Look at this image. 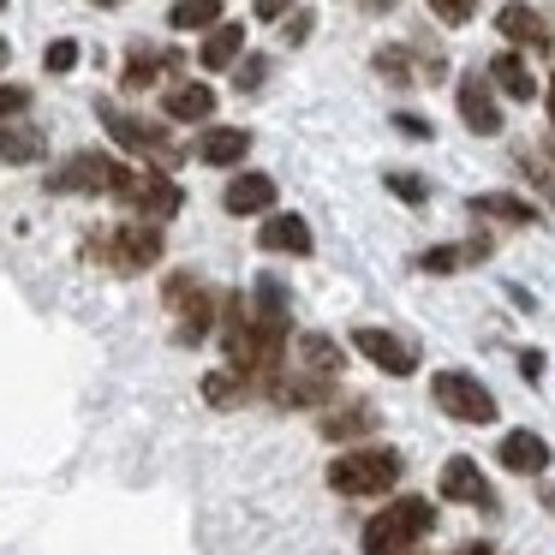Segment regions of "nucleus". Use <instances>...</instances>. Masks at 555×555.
Here are the masks:
<instances>
[{"label": "nucleus", "mask_w": 555, "mask_h": 555, "mask_svg": "<svg viewBox=\"0 0 555 555\" xmlns=\"http://www.w3.org/2000/svg\"><path fill=\"white\" fill-rule=\"evenodd\" d=\"M400 472H406V460L395 448H347L328 466V490L335 495H383L400 483Z\"/></svg>", "instance_id": "obj_1"}, {"label": "nucleus", "mask_w": 555, "mask_h": 555, "mask_svg": "<svg viewBox=\"0 0 555 555\" xmlns=\"http://www.w3.org/2000/svg\"><path fill=\"white\" fill-rule=\"evenodd\" d=\"M430 526H436V507L424 502V495H400L395 507H383V514L364 526L359 543H364V555H406Z\"/></svg>", "instance_id": "obj_2"}, {"label": "nucleus", "mask_w": 555, "mask_h": 555, "mask_svg": "<svg viewBox=\"0 0 555 555\" xmlns=\"http://www.w3.org/2000/svg\"><path fill=\"white\" fill-rule=\"evenodd\" d=\"M90 257H96L102 269H114V275H138V269H150L162 257V221H120V228H108L102 240H90Z\"/></svg>", "instance_id": "obj_3"}, {"label": "nucleus", "mask_w": 555, "mask_h": 555, "mask_svg": "<svg viewBox=\"0 0 555 555\" xmlns=\"http://www.w3.org/2000/svg\"><path fill=\"white\" fill-rule=\"evenodd\" d=\"M96 120L108 126V138L120 150H132V156H144L150 168H173V162H180V144H173L168 132H162L156 120H144V114H126V108H108V102H102L96 108Z\"/></svg>", "instance_id": "obj_4"}, {"label": "nucleus", "mask_w": 555, "mask_h": 555, "mask_svg": "<svg viewBox=\"0 0 555 555\" xmlns=\"http://www.w3.org/2000/svg\"><path fill=\"white\" fill-rule=\"evenodd\" d=\"M430 400L448 412L454 424H490L495 418V395L478 383L472 371H436L430 376Z\"/></svg>", "instance_id": "obj_5"}, {"label": "nucleus", "mask_w": 555, "mask_h": 555, "mask_svg": "<svg viewBox=\"0 0 555 555\" xmlns=\"http://www.w3.org/2000/svg\"><path fill=\"white\" fill-rule=\"evenodd\" d=\"M168 311H173V340H185V347H197V340L216 328V293L204 287L197 275H173L168 281Z\"/></svg>", "instance_id": "obj_6"}, {"label": "nucleus", "mask_w": 555, "mask_h": 555, "mask_svg": "<svg viewBox=\"0 0 555 555\" xmlns=\"http://www.w3.org/2000/svg\"><path fill=\"white\" fill-rule=\"evenodd\" d=\"M126 173H132V168H120L114 156H96V150H78V156H66L61 168L49 173V192H61V197H73V192H90V197H96V192H108V197H114V192L126 185Z\"/></svg>", "instance_id": "obj_7"}, {"label": "nucleus", "mask_w": 555, "mask_h": 555, "mask_svg": "<svg viewBox=\"0 0 555 555\" xmlns=\"http://www.w3.org/2000/svg\"><path fill=\"white\" fill-rule=\"evenodd\" d=\"M114 197L132 204V216H144V221H173V216H180V204H185V192L168 180V168H150V162L126 173V185Z\"/></svg>", "instance_id": "obj_8"}, {"label": "nucleus", "mask_w": 555, "mask_h": 555, "mask_svg": "<svg viewBox=\"0 0 555 555\" xmlns=\"http://www.w3.org/2000/svg\"><path fill=\"white\" fill-rule=\"evenodd\" d=\"M352 347H359L376 371H388V376H412V371H418V347L400 340V335H388V328H352Z\"/></svg>", "instance_id": "obj_9"}, {"label": "nucleus", "mask_w": 555, "mask_h": 555, "mask_svg": "<svg viewBox=\"0 0 555 555\" xmlns=\"http://www.w3.org/2000/svg\"><path fill=\"white\" fill-rule=\"evenodd\" d=\"M460 120H466L478 138L502 132V108H495V78L490 73H466V78H460Z\"/></svg>", "instance_id": "obj_10"}, {"label": "nucleus", "mask_w": 555, "mask_h": 555, "mask_svg": "<svg viewBox=\"0 0 555 555\" xmlns=\"http://www.w3.org/2000/svg\"><path fill=\"white\" fill-rule=\"evenodd\" d=\"M436 490L448 495V502H466V507H483L490 514L495 507V490H490V478L478 472V460H466V454H454L442 466V478H436Z\"/></svg>", "instance_id": "obj_11"}, {"label": "nucleus", "mask_w": 555, "mask_h": 555, "mask_svg": "<svg viewBox=\"0 0 555 555\" xmlns=\"http://www.w3.org/2000/svg\"><path fill=\"white\" fill-rule=\"evenodd\" d=\"M495 460H502L507 472H519V478H538V472L550 466V442H543L538 430H507L502 448H495Z\"/></svg>", "instance_id": "obj_12"}, {"label": "nucleus", "mask_w": 555, "mask_h": 555, "mask_svg": "<svg viewBox=\"0 0 555 555\" xmlns=\"http://www.w3.org/2000/svg\"><path fill=\"white\" fill-rule=\"evenodd\" d=\"M495 30L507 42H519V49H550V25H543V13L526 7V0H507L502 13H495Z\"/></svg>", "instance_id": "obj_13"}, {"label": "nucleus", "mask_w": 555, "mask_h": 555, "mask_svg": "<svg viewBox=\"0 0 555 555\" xmlns=\"http://www.w3.org/2000/svg\"><path fill=\"white\" fill-rule=\"evenodd\" d=\"M245 150H251V132H240V126H209L197 138V162H209V168H240Z\"/></svg>", "instance_id": "obj_14"}, {"label": "nucleus", "mask_w": 555, "mask_h": 555, "mask_svg": "<svg viewBox=\"0 0 555 555\" xmlns=\"http://www.w3.org/2000/svg\"><path fill=\"white\" fill-rule=\"evenodd\" d=\"M257 245H263V251H287V257H311V228H305L299 216H269L263 228H257Z\"/></svg>", "instance_id": "obj_15"}, {"label": "nucleus", "mask_w": 555, "mask_h": 555, "mask_svg": "<svg viewBox=\"0 0 555 555\" xmlns=\"http://www.w3.org/2000/svg\"><path fill=\"white\" fill-rule=\"evenodd\" d=\"M221 204H228V216H263V209L275 204V180H269V173H240Z\"/></svg>", "instance_id": "obj_16"}, {"label": "nucleus", "mask_w": 555, "mask_h": 555, "mask_svg": "<svg viewBox=\"0 0 555 555\" xmlns=\"http://www.w3.org/2000/svg\"><path fill=\"white\" fill-rule=\"evenodd\" d=\"M483 257H490V240L436 245V251H424V257H418V269H424V275H454V269H466V263H483Z\"/></svg>", "instance_id": "obj_17"}, {"label": "nucleus", "mask_w": 555, "mask_h": 555, "mask_svg": "<svg viewBox=\"0 0 555 555\" xmlns=\"http://www.w3.org/2000/svg\"><path fill=\"white\" fill-rule=\"evenodd\" d=\"M162 108H168V120H209V114H216V90L209 85H173L168 96H162Z\"/></svg>", "instance_id": "obj_18"}, {"label": "nucleus", "mask_w": 555, "mask_h": 555, "mask_svg": "<svg viewBox=\"0 0 555 555\" xmlns=\"http://www.w3.org/2000/svg\"><path fill=\"white\" fill-rule=\"evenodd\" d=\"M490 78H495V90H502V96H514V102H531V96H538V78H531V66L519 61V54H495V61H490Z\"/></svg>", "instance_id": "obj_19"}, {"label": "nucleus", "mask_w": 555, "mask_h": 555, "mask_svg": "<svg viewBox=\"0 0 555 555\" xmlns=\"http://www.w3.org/2000/svg\"><path fill=\"white\" fill-rule=\"evenodd\" d=\"M245 54V30L240 25H216L204 37V49H197V61H204V73H221V66H233Z\"/></svg>", "instance_id": "obj_20"}, {"label": "nucleus", "mask_w": 555, "mask_h": 555, "mask_svg": "<svg viewBox=\"0 0 555 555\" xmlns=\"http://www.w3.org/2000/svg\"><path fill=\"white\" fill-rule=\"evenodd\" d=\"M173 66H180V54H173V49H132V61H126V90L156 85V78L173 73Z\"/></svg>", "instance_id": "obj_21"}, {"label": "nucleus", "mask_w": 555, "mask_h": 555, "mask_svg": "<svg viewBox=\"0 0 555 555\" xmlns=\"http://www.w3.org/2000/svg\"><path fill=\"white\" fill-rule=\"evenodd\" d=\"M299 371L335 383V376H340V347H335L328 335H299Z\"/></svg>", "instance_id": "obj_22"}, {"label": "nucleus", "mask_w": 555, "mask_h": 555, "mask_svg": "<svg viewBox=\"0 0 555 555\" xmlns=\"http://www.w3.org/2000/svg\"><path fill=\"white\" fill-rule=\"evenodd\" d=\"M472 216H490V221H514V228H531V221H538V209H531L526 197L483 192V197H472Z\"/></svg>", "instance_id": "obj_23"}, {"label": "nucleus", "mask_w": 555, "mask_h": 555, "mask_svg": "<svg viewBox=\"0 0 555 555\" xmlns=\"http://www.w3.org/2000/svg\"><path fill=\"white\" fill-rule=\"evenodd\" d=\"M168 25L173 30H216L221 25V0H173Z\"/></svg>", "instance_id": "obj_24"}, {"label": "nucleus", "mask_w": 555, "mask_h": 555, "mask_svg": "<svg viewBox=\"0 0 555 555\" xmlns=\"http://www.w3.org/2000/svg\"><path fill=\"white\" fill-rule=\"evenodd\" d=\"M42 132L37 126H0V162H37Z\"/></svg>", "instance_id": "obj_25"}, {"label": "nucleus", "mask_w": 555, "mask_h": 555, "mask_svg": "<svg viewBox=\"0 0 555 555\" xmlns=\"http://www.w3.org/2000/svg\"><path fill=\"white\" fill-rule=\"evenodd\" d=\"M323 430L335 436V442H347V436H364V430H376V412H371V406H347V412H328V418H323Z\"/></svg>", "instance_id": "obj_26"}, {"label": "nucleus", "mask_w": 555, "mask_h": 555, "mask_svg": "<svg viewBox=\"0 0 555 555\" xmlns=\"http://www.w3.org/2000/svg\"><path fill=\"white\" fill-rule=\"evenodd\" d=\"M42 66H49V73H73V66H78V42H73V37L49 42V54H42Z\"/></svg>", "instance_id": "obj_27"}, {"label": "nucleus", "mask_w": 555, "mask_h": 555, "mask_svg": "<svg viewBox=\"0 0 555 555\" xmlns=\"http://www.w3.org/2000/svg\"><path fill=\"white\" fill-rule=\"evenodd\" d=\"M388 192L406 197V204H424V197H430V185H424L418 173H388Z\"/></svg>", "instance_id": "obj_28"}, {"label": "nucleus", "mask_w": 555, "mask_h": 555, "mask_svg": "<svg viewBox=\"0 0 555 555\" xmlns=\"http://www.w3.org/2000/svg\"><path fill=\"white\" fill-rule=\"evenodd\" d=\"M472 7H478V0H430V13L442 18V25H466Z\"/></svg>", "instance_id": "obj_29"}, {"label": "nucleus", "mask_w": 555, "mask_h": 555, "mask_svg": "<svg viewBox=\"0 0 555 555\" xmlns=\"http://www.w3.org/2000/svg\"><path fill=\"white\" fill-rule=\"evenodd\" d=\"M25 108H30V90H18V85L0 90V120H13V114H25Z\"/></svg>", "instance_id": "obj_30"}, {"label": "nucleus", "mask_w": 555, "mask_h": 555, "mask_svg": "<svg viewBox=\"0 0 555 555\" xmlns=\"http://www.w3.org/2000/svg\"><path fill=\"white\" fill-rule=\"evenodd\" d=\"M287 13H293V0H257V18H269V25L287 18Z\"/></svg>", "instance_id": "obj_31"}, {"label": "nucleus", "mask_w": 555, "mask_h": 555, "mask_svg": "<svg viewBox=\"0 0 555 555\" xmlns=\"http://www.w3.org/2000/svg\"><path fill=\"white\" fill-rule=\"evenodd\" d=\"M263 73H269V61H245V73H240V90H257V85H263Z\"/></svg>", "instance_id": "obj_32"}, {"label": "nucleus", "mask_w": 555, "mask_h": 555, "mask_svg": "<svg viewBox=\"0 0 555 555\" xmlns=\"http://www.w3.org/2000/svg\"><path fill=\"white\" fill-rule=\"evenodd\" d=\"M395 126H400V132H406V138H430V126H424L418 114H395Z\"/></svg>", "instance_id": "obj_33"}, {"label": "nucleus", "mask_w": 555, "mask_h": 555, "mask_svg": "<svg viewBox=\"0 0 555 555\" xmlns=\"http://www.w3.org/2000/svg\"><path fill=\"white\" fill-rule=\"evenodd\" d=\"M519 371H526L531 383H538V376H543V352H526V359H519Z\"/></svg>", "instance_id": "obj_34"}, {"label": "nucleus", "mask_w": 555, "mask_h": 555, "mask_svg": "<svg viewBox=\"0 0 555 555\" xmlns=\"http://www.w3.org/2000/svg\"><path fill=\"white\" fill-rule=\"evenodd\" d=\"M460 555H495V550H483V543H466V550H460Z\"/></svg>", "instance_id": "obj_35"}, {"label": "nucleus", "mask_w": 555, "mask_h": 555, "mask_svg": "<svg viewBox=\"0 0 555 555\" xmlns=\"http://www.w3.org/2000/svg\"><path fill=\"white\" fill-rule=\"evenodd\" d=\"M550 120H555V78H550Z\"/></svg>", "instance_id": "obj_36"}, {"label": "nucleus", "mask_w": 555, "mask_h": 555, "mask_svg": "<svg viewBox=\"0 0 555 555\" xmlns=\"http://www.w3.org/2000/svg\"><path fill=\"white\" fill-rule=\"evenodd\" d=\"M7 54H13V49H7V37H0V66H7Z\"/></svg>", "instance_id": "obj_37"}, {"label": "nucleus", "mask_w": 555, "mask_h": 555, "mask_svg": "<svg viewBox=\"0 0 555 555\" xmlns=\"http://www.w3.org/2000/svg\"><path fill=\"white\" fill-rule=\"evenodd\" d=\"M376 7H383V13H388V7H395V0H376Z\"/></svg>", "instance_id": "obj_38"}, {"label": "nucleus", "mask_w": 555, "mask_h": 555, "mask_svg": "<svg viewBox=\"0 0 555 555\" xmlns=\"http://www.w3.org/2000/svg\"><path fill=\"white\" fill-rule=\"evenodd\" d=\"M96 7H120V0H96Z\"/></svg>", "instance_id": "obj_39"}, {"label": "nucleus", "mask_w": 555, "mask_h": 555, "mask_svg": "<svg viewBox=\"0 0 555 555\" xmlns=\"http://www.w3.org/2000/svg\"><path fill=\"white\" fill-rule=\"evenodd\" d=\"M0 7H7V0H0Z\"/></svg>", "instance_id": "obj_40"}]
</instances>
